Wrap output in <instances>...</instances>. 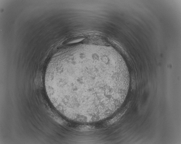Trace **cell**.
Segmentation results:
<instances>
[{
  "mask_svg": "<svg viewBox=\"0 0 181 144\" xmlns=\"http://www.w3.org/2000/svg\"><path fill=\"white\" fill-rule=\"evenodd\" d=\"M128 70L124 62L98 49L83 48L59 56L48 72L50 93L57 108L70 120L99 114L115 102Z\"/></svg>",
  "mask_w": 181,
  "mask_h": 144,
  "instance_id": "cell-1",
  "label": "cell"
},
{
  "mask_svg": "<svg viewBox=\"0 0 181 144\" xmlns=\"http://www.w3.org/2000/svg\"><path fill=\"white\" fill-rule=\"evenodd\" d=\"M127 109V108L124 109L120 113H119L114 118L109 120L106 123V125L107 126L110 125L117 121L124 114Z\"/></svg>",
  "mask_w": 181,
  "mask_h": 144,
  "instance_id": "cell-2",
  "label": "cell"
}]
</instances>
